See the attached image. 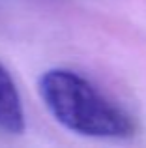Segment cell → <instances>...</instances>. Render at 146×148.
Wrapping results in <instances>:
<instances>
[{
	"label": "cell",
	"mask_w": 146,
	"mask_h": 148,
	"mask_svg": "<svg viewBox=\"0 0 146 148\" xmlns=\"http://www.w3.org/2000/svg\"><path fill=\"white\" fill-rule=\"evenodd\" d=\"M40 94L56 122L84 137L126 139L137 130L129 112L73 69L45 71L40 79Z\"/></svg>",
	"instance_id": "6da1fadb"
},
{
	"label": "cell",
	"mask_w": 146,
	"mask_h": 148,
	"mask_svg": "<svg viewBox=\"0 0 146 148\" xmlns=\"http://www.w3.org/2000/svg\"><path fill=\"white\" fill-rule=\"evenodd\" d=\"M0 130L8 133L25 131V111L11 73L0 64Z\"/></svg>",
	"instance_id": "7a4b0ae2"
}]
</instances>
